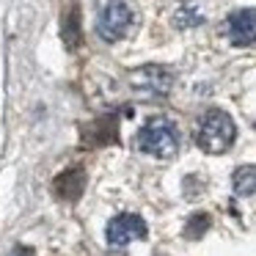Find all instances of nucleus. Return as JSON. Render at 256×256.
I'll list each match as a JSON object with an SVG mask.
<instances>
[{"label": "nucleus", "instance_id": "7ed1b4c3", "mask_svg": "<svg viewBox=\"0 0 256 256\" xmlns=\"http://www.w3.org/2000/svg\"><path fill=\"white\" fill-rule=\"evenodd\" d=\"M135 28V12L127 0H108L96 17V34L105 42H118Z\"/></svg>", "mask_w": 256, "mask_h": 256}, {"label": "nucleus", "instance_id": "20e7f679", "mask_svg": "<svg viewBox=\"0 0 256 256\" xmlns=\"http://www.w3.org/2000/svg\"><path fill=\"white\" fill-rule=\"evenodd\" d=\"M146 237V223L140 215L132 212H122L108 223V245L110 248H127L130 242Z\"/></svg>", "mask_w": 256, "mask_h": 256}, {"label": "nucleus", "instance_id": "f8f14e48", "mask_svg": "<svg viewBox=\"0 0 256 256\" xmlns=\"http://www.w3.org/2000/svg\"><path fill=\"white\" fill-rule=\"evenodd\" d=\"M12 256H36V254H34V248H28V245H20V248L12 250Z\"/></svg>", "mask_w": 256, "mask_h": 256}, {"label": "nucleus", "instance_id": "423d86ee", "mask_svg": "<svg viewBox=\"0 0 256 256\" xmlns=\"http://www.w3.org/2000/svg\"><path fill=\"white\" fill-rule=\"evenodd\" d=\"M132 86L144 88L146 94H157V96H166L171 91V74L160 66H144L132 74Z\"/></svg>", "mask_w": 256, "mask_h": 256}, {"label": "nucleus", "instance_id": "f03ea898", "mask_svg": "<svg viewBox=\"0 0 256 256\" xmlns=\"http://www.w3.org/2000/svg\"><path fill=\"white\" fill-rule=\"evenodd\" d=\"M135 144H138V149L144 152V154L171 157V154H176V149H179V130L171 118L154 116L138 130Z\"/></svg>", "mask_w": 256, "mask_h": 256}, {"label": "nucleus", "instance_id": "1a4fd4ad", "mask_svg": "<svg viewBox=\"0 0 256 256\" xmlns=\"http://www.w3.org/2000/svg\"><path fill=\"white\" fill-rule=\"evenodd\" d=\"M232 184H234V193L237 196H254V190H256V168L254 166L237 168L234 176H232Z\"/></svg>", "mask_w": 256, "mask_h": 256}, {"label": "nucleus", "instance_id": "f257e3e1", "mask_svg": "<svg viewBox=\"0 0 256 256\" xmlns=\"http://www.w3.org/2000/svg\"><path fill=\"white\" fill-rule=\"evenodd\" d=\"M237 138V127H234L232 116L223 110H206L201 116L198 127H196V144L206 152V154H220Z\"/></svg>", "mask_w": 256, "mask_h": 256}, {"label": "nucleus", "instance_id": "39448f33", "mask_svg": "<svg viewBox=\"0 0 256 256\" xmlns=\"http://www.w3.org/2000/svg\"><path fill=\"white\" fill-rule=\"evenodd\" d=\"M226 36L234 47H250L256 36V17L254 8H242V12L228 14L226 20Z\"/></svg>", "mask_w": 256, "mask_h": 256}, {"label": "nucleus", "instance_id": "6e6552de", "mask_svg": "<svg viewBox=\"0 0 256 256\" xmlns=\"http://www.w3.org/2000/svg\"><path fill=\"white\" fill-rule=\"evenodd\" d=\"M201 22H204V14H201L196 0H184L182 6L176 8V14H174V25L176 28H196Z\"/></svg>", "mask_w": 256, "mask_h": 256}, {"label": "nucleus", "instance_id": "9d476101", "mask_svg": "<svg viewBox=\"0 0 256 256\" xmlns=\"http://www.w3.org/2000/svg\"><path fill=\"white\" fill-rule=\"evenodd\" d=\"M80 14L78 8H72V12L66 14V20H64V42H66L69 50H74V47L80 44Z\"/></svg>", "mask_w": 256, "mask_h": 256}, {"label": "nucleus", "instance_id": "9b49d317", "mask_svg": "<svg viewBox=\"0 0 256 256\" xmlns=\"http://www.w3.org/2000/svg\"><path fill=\"white\" fill-rule=\"evenodd\" d=\"M210 226H212V218L206 215V212H198V215H193L188 223H184V237L198 240V237H204V234L210 232Z\"/></svg>", "mask_w": 256, "mask_h": 256}, {"label": "nucleus", "instance_id": "0eeeda50", "mask_svg": "<svg viewBox=\"0 0 256 256\" xmlns=\"http://www.w3.org/2000/svg\"><path fill=\"white\" fill-rule=\"evenodd\" d=\"M56 196L58 198H66V201H78L80 196H83L86 190V171L80 166L74 168H66L64 174H58L56 176Z\"/></svg>", "mask_w": 256, "mask_h": 256}]
</instances>
